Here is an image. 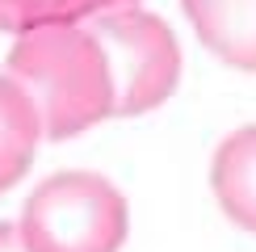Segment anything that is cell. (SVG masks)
<instances>
[{"mask_svg": "<svg viewBox=\"0 0 256 252\" xmlns=\"http://www.w3.org/2000/svg\"><path fill=\"white\" fill-rule=\"evenodd\" d=\"M4 76L30 92L42 118V139L63 143L114 118V76L88 26H38L17 34Z\"/></svg>", "mask_w": 256, "mask_h": 252, "instance_id": "cell-1", "label": "cell"}, {"mask_svg": "<svg viewBox=\"0 0 256 252\" xmlns=\"http://www.w3.org/2000/svg\"><path fill=\"white\" fill-rule=\"evenodd\" d=\"M126 231V198L97 172L46 176L30 194L17 223V236L30 252H118Z\"/></svg>", "mask_w": 256, "mask_h": 252, "instance_id": "cell-2", "label": "cell"}, {"mask_svg": "<svg viewBox=\"0 0 256 252\" xmlns=\"http://www.w3.org/2000/svg\"><path fill=\"white\" fill-rule=\"evenodd\" d=\"M101 42L114 76V114L134 118L164 105L180 84V42L156 13L147 8H114L84 21Z\"/></svg>", "mask_w": 256, "mask_h": 252, "instance_id": "cell-3", "label": "cell"}, {"mask_svg": "<svg viewBox=\"0 0 256 252\" xmlns=\"http://www.w3.org/2000/svg\"><path fill=\"white\" fill-rule=\"evenodd\" d=\"M202 46H210L227 68H256V0H180Z\"/></svg>", "mask_w": 256, "mask_h": 252, "instance_id": "cell-4", "label": "cell"}, {"mask_svg": "<svg viewBox=\"0 0 256 252\" xmlns=\"http://www.w3.org/2000/svg\"><path fill=\"white\" fill-rule=\"evenodd\" d=\"M42 139V118L13 76L0 72V194L13 189L30 172Z\"/></svg>", "mask_w": 256, "mask_h": 252, "instance_id": "cell-5", "label": "cell"}, {"mask_svg": "<svg viewBox=\"0 0 256 252\" xmlns=\"http://www.w3.org/2000/svg\"><path fill=\"white\" fill-rule=\"evenodd\" d=\"M252 168H256V130L244 126V130L222 139L218 156H214V168H210L214 198L222 202V210H227L244 231L256 227V181H252Z\"/></svg>", "mask_w": 256, "mask_h": 252, "instance_id": "cell-6", "label": "cell"}, {"mask_svg": "<svg viewBox=\"0 0 256 252\" xmlns=\"http://www.w3.org/2000/svg\"><path fill=\"white\" fill-rule=\"evenodd\" d=\"M130 4L138 0H0V34H30L38 26H84Z\"/></svg>", "mask_w": 256, "mask_h": 252, "instance_id": "cell-7", "label": "cell"}, {"mask_svg": "<svg viewBox=\"0 0 256 252\" xmlns=\"http://www.w3.org/2000/svg\"><path fill=\"white\" fill-rule=\"evenodd\" d=\"M0 252H30L26 244H21V236H17L13 223H0Z\"/></svg>", "mask_w": 256, "mask_h": 252, "instance_id": "cell-8", "label": "cell"}]
</instances>
